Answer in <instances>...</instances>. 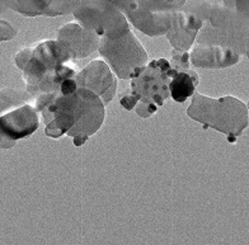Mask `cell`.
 <instances>
[{
  "label": "cell",
  "mask_w": 249,
  "mask_h": 245,
  "mask_svg": "<svg viewBox=\"0 0 249 245\" xmlns=\"http://www.w3.org/2000/svg\"><path fill=\"white\" fill-rule=\"evenodd\" d=\"M98 51L120 79H130L135 70L149 62L146 50L139 42L131 30L117 38L102 37L99 39Z\"/></svg>",
  "instance_id": "obj_7"
},
{
  "label": "cell",
  "mask_w": 249,
  "mask_h": 245,
  "mask_svg": "<svg viewBox=\"0 0 249 245\" xmlns=\"http://www.w3.org/2000/svg\"><path fill=\"white\" fill-rule=\"evenodd\" d=\"M202 19L196 14L176 12L172 17V26L165 35L173 50L188 51L194 45L197 33L202 28Z\"/></svg>",
  "instance_id": "obj_11"
},
{
  "label": "cell",
  "mask_w": 249,
  "mask_h": 245,
  "mask_svg": "<svg viewBox=\"0 0 249 245\" xmlns=\"http://www.w3.org/2000/svg\"><path fill=\"white\" fill-rule=\"evenodd\" d=\"M173 74L174 70L168 60L149 61L132 72L130 92L122 97L120 103L140 117H151L169 98V83Z\"/></svg>",
  "instance_id": "obj_3"
},
{
  "label": "cell",
  "mask_w": 249,
  "mask_h": 245,
  "mask_svg": "<svg viewBox=\"0 0 249 245\" xmlns=\"http://www.w3.org/2000/svg\"><path fill=\"white\" fill-rule=\"evenodd\" d=\"M39 126L35 98L16 89L0 90V149H10L16 141L28 138Z\"/></svg>",
  "instance_id": "obj_5"
},
{
  "label": "cell",
  "mask_w": 249,
  "mask_h": 245,
  "mask_svg": "<svg viewBox=\"0 0 249 245\" xmlns=\"http://www.w3.org/2000/svg\"><path fill=\"white\" fill-rule=\"evenodd\" d=\"M200 83L198 74H190L184 71H174L169 83L171 97L177 103H184L186 99L195 94L196 87Z\"/></svg>",
  "instance_id": "obj_12"
},
{
  "label": "cell",
  "mask_w": 249,
  "mask_h": 245,
  "mask_svg": "<svg viewBox=\"0 0 249 245\" xmlns=\"http://www.w3.org/2000/svg\"><path fill=\"white\" fill-rule=\"evenodd\" d=\"M14 62L22 70L27 92L36 103L59 93L64 83L78 74L75 66L70 65L71 56L57 39H47L36 47L20 50Z\"/></svg>",
  "instance_id": "obj_2"
},
{
  "label": "cell",
  "mask_w": 249,
  "mask_h": 245,
  "mask_svg": "<svg viewBox=\"0 0 249 245\" xmlns=\"http://www.w3.org/2000/svg\"><path fill=\"white\" fill-rule=\"evenodd\" d=\"M240 53L233 49L219 45L196 43L190 52L191 65L206 69H220L229 68L238 64Z\"/></svg>",
  "instance_id": "obj_10"
},
{
  "label": "cell",
  "mask_w": 249,
  "mask_h": 245,
  "mask_svg": "<svg viewBox=\"0 0 249 245\" xmlns=\"http://www.w3.org/2000/svg\"><path fill=\"white\" fill-rule=\"evenodd\" d=\"M248 111H249V103H248Z\"/></svg>",
  "instance_id": "obj_15"
},
{
  "label": "cell",
  "mask_w": 249,
  "mask_h": 245,
  "mask_svg": "<svg viewBox=\"0 0 249 245\" xmlns=\"http://www.w3.org/2000/svg\"><path fill=\"white\" fill-rule=\"evenodd\" d=\"M99 39L101 37L97 33L76 23H68L60 28L57 35V41L65 47L72 61L84 59L98 49Z\"/></svg>",
  "instance_id": "obj_9"
},
{
  "label": "cell",
  "mask_w": 249,
  "mask_h": 245,
  "mask_svg": "<svg viewBox=\"0 0 249 245\" xmlns=\"http://www.w3.org/2000/svg\"><path fill=\"white\" fill-rule=\"evenodd\" d=\"M187 116L194 121L226 135L234 142L248 126V108L235 97L210 98L195 92L187 109Z\"/></svg>",
  "instance_id": "obj_4"
},
{
  "label": "cell",
  "mask_w": 249,
  "mask_h": 245,
  "mask_svg": "<svg viewBox=\"0 0 249 245\" xmlns=\"http://www.w3.org/2000/svg\"><path fill=\"white\" fill-rule=\"evenodd\" d=\"M75 83L80 88L88 89L98 95L105 105H108L115 98L117 90V82L107 62L102 59L93 60L82 71H78Z\"/></svg>",
  "instance_id": "obj_8"
},
{
  "label": "cell",
  "mask_w": 249,
  "mask_h": 245,
  "mask_svg": "<svg viewBox=\"0 0 249 245\" xmlns=\"http://www.w3.org/2000/svg\"><path fill=\"white\" fill-rule=\"evenodd\" d=\"M105 103L98 95L80 88L75 78L64 83L61 90L51 98L36 103L37 111L45 121V132L49 138L59 139L64 135L82 146L105 122Z\"/></svg>",
  "instance_id": "obj_1"
},
{
  "label": "cell",
  "mask_w": 249,
  "mask_h": 245,
  "mask_svg": "<svg viewBox=\"0 0 249 245\" xmlns=\"http://www.w3.org/2000/svg\"><path fill=\"white\" fill-rule=\"evenodd\" d=\"M16 35H17V31L14 30L12 24L8 23L7 20L0 19V42L13 38Z\"/></svg>",
  "instance_id": "obj_14"
},
{
  "label": "cell",
  "mask_w": 249,
  "mask_h": 245,
  "mask_svg": "<svg viewBox=\"0 0 249 245\" xmlns=\"http://www.w3.org/2000/svg\"><path fill=\"white\" fill-rule=\"evenodd\" d=\"M74 17L80 26L101 38H117L130 31L126 16L111 0H82Z\"/></svg>",
  "instance_id": "obj_6"
},
{
  "label": "cell",
  "mask_w": 249,
  "mask_h": 245,
  "mask_svg": "<svg viewBox=\"0 0 249 245\" xmlns=\"http://www.w3.org/2000/svg\"><path fill=\"white\" fill-rule=\"evenodd\" d=\"M82 0H46L47 8L45 16H60L74 13Z\"/></svg>",
  "instance_id": "obj_13"
}]
</instances>
